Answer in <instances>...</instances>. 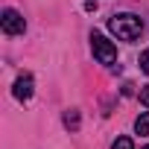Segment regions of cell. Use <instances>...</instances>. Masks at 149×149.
Masks as SVG:
<instances>
[{"label": "cell", "instance_id": "1", "mask_svg": "<svg viewBox=\"0 0 149 149\" xmlns=\"http://www.w3.org/2000/svg\"><path fill=\"white\" fill-rule=\"evenodd\" d=\"M108 29H111L120 41H137L140 32H143V21H140L137 15L123 12V15H114V18L108 21Z\"/></svg>", "mask_w": 149, "mask_h": 149}, {"label": "cell", "instance_id": "2", "mask_svg": "<svg viewBox=\"0 0 149 149\" xmlns=\"http://www.w3.org/2000/svg\"><path fill=\"white\" fill-rule=\"evenodd\" d=\"M91 50H94L97 61L105 64V67H111V64L117 61V47H114L102 32H91Z\"/></svg>", "mask_w": 149, "mask_h": 149}, {"label": "cell", "instance_id": "3", "mask_svg": "<svg viewBox=\"0 0 149 149\" xmlns=\"http://www.w3.org/2000/svg\"><path fill=\"white\" fill-rule=\"evenodd\" d=\"M0 26H3L6 35H24L26 32V21L15 9H3V15H0Z\"/></svg>", "mask_w": 149, "mask_h": 149}, {"label": "cell", "instance_id": "4", "mask_svg": "<svg viewBox=\"0 0 149 149\" xmlns=\"http://www.w3.org/2000/svg\"><path fill=\"white\" fill-rule=\"evenodd\" d=\"M12 94H15V100H21V102H29V100H32V94H35V79H32V73H21V76L15 79Z\"/></svg>", "mask_w": 149, "mask_h": 149}, {"label": "cell", "instance_id": "5", "mask_svg": "<svg viewBox=\"0 0 149 149\" xmlns=\"http://www.w3.org/2000/svg\"><path fill=\"white\" fill-rule=\"evenodd\" d=\"M134 132H137V134H149V111H143V114L134 120Z\"/></svg>", "mask_w": 149, "mask_h": 149}, {"label": "cell", "instance_id": "6", "mask_svg": "<svg viewBox=\"0 0 149 149\" xmlns=\"http://www.w3.org/2000/svg\"><path fill=\"white\" fill-rule=\"evenodd\" d=\"M64 126L76 132V129H79V111H73V108H70V111L64 114Z\"/></svg>", "mask_w": 149, "mask_h": 149}, {"label": "cell", "instance_id": "7", "mask_svg": "<svg viewBox=\"0 0 149 149\" xmlns=\"http://www.w3.org/2000/svg\"><path fill=\"white\" fill-rule=\"evenodd\" d=\"M111 149H134V143H132V137H117L111 143Z\"/></svg>", "mask_w": 149, "mask_h": 149}, {"label": "cell", "instance_id": "8", "mask_svg": "<svg viewBox=\"0 0 149 149\" xmlns=\"http://www.w3.org/2000/svg\"><path fill=\"white\" fill-rule=\"evenodd\" d=\"M140 70L149 76V50H143V53H140Z\"/></svg>", "mask_w": 149, "mask_h": 149}, {"label": "cell", "instance_id": "9", "mask_svg": "<svg viewBox=\"0 0 149 149\" xmlns=\"http://www.w3.org/2000/svg\"><path fill=\"white\" fill-rule=\"evenodd\" d=\"M140 102L149 108V85H143V88H140Z\"/></svg>", "mask_w": 149, "mask_h": 149}, {"label": "cell", "instance_id": "10", "mask_svg": "<svg viewBox=\"0 0 149 149\" xmlns=\"http://www.w3.org/2000/svg\"><path fill=\"white\" fill-rule=\"evenodd\" d=\"M143 149H149V146H143Z\"/></svg>", "mask_w": 149, "mask_h": 149}]
</instances>
